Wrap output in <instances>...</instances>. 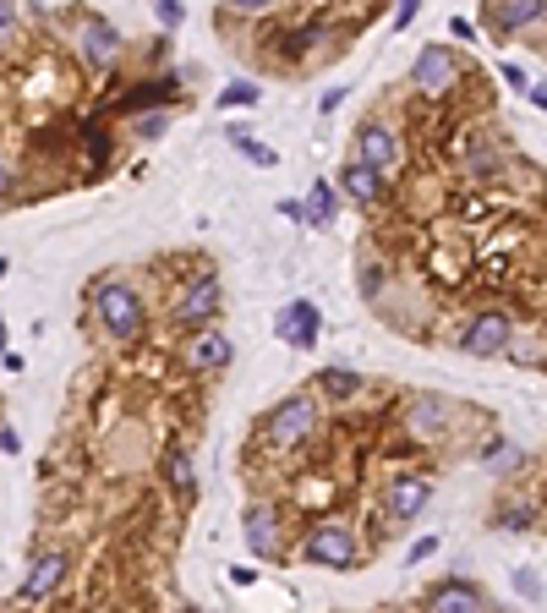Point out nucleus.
I'll return each mask as SVG.
<instances>
[{
    "instance_id": "f704fd0d",
    "label": "nucleus",
    "mask_w": 547,
    "mask_h": 613,
    "mask_svg": "<svg viewBox=\"0 0 547 613\" xmlns=\"http://www.w3.org/2000/svg\"><path fill=\"white\" fill-rule=\"evenodd\" d=\"M230 6H236V11H269L274 0H230Z\"/></svg>"
},
{
    "instance_id": "1a4fd4ad",
    "label": "nucleus",
    "mask_w": 547,
    "mask_h": 613,
    "mask_svg": "<svg viewBox=\"0 0 547 613\" xmlns=\"http://www.w3.org/2000/svg\"><path fill=\"white\" fill-rule=\"evenodd\" d=\"M219 312V280L214 274H203L197 285H186V296H181V307H176V318L186 323V329H203L208 318Z\"/></svg>"
},
{
    "instance_id": "2eb2a0df",
    "label": "nucleus",
    "mask_w": 547,
    "mask_h": 613,
    "mask_svg": "<svg viewBox=\"0 0 547 613\" xmlns=\"http://www.w3.org/2000/svg\"><path fill=\"white\" fill-rule=\"evenodd\" d=\"M427 499H433V482L427 477H394V488H389V515L394 520H416L427 510Z\"/></svg>"
},
{
    "instance_id": "9d476101",
    "label": "nucleus",
    "mask_w": 547,
    "mask_h": 613,
    "mask_svg": "<svg viewBox=\"0 0 547 613\" xmlns=\"http://www.w3.org/2000/svg\"><path fill=\"white\" fill-rule=\"evenodd\" d=\"M83 61L93 66V72H104V66H115V55H121V33L110 28V22H99V17H88L83 22Z\"/></svg>"
},
{
    "instance_id": "7c9ffc66",
    "label": "nucleus",
    "mask_w": 547,
    "mask_h": 613,
    "mask_svg": "<svg viewBox=\"0 0 547 613\" xmlns=\"http://www.w3.org/2000/svg\"><path fill=\"white\" fill-rule=\"evenodd\" d=\"M504 83H509V88H515V94H526V88H531V83H526V72H520V66H515V61H509V66H504Z\"/></svg>"
},
{
    "instance_id": "7ed1b4c3",
    "label": "nucleus",
    "mask_w": 547,
    "mask_h": 613,
    "mask_svg": "<svg viewBox=\"0 0 547 613\" xmlns=\"http://www.w3.org/2000/svg\"><path fill=\"white\" fill-rule=\"evenodd\" d=\"M301 553H307V564H323V570H356V537L340 520H318Z\"/></svg>"
},
{
    "instance_id": "bb28decb",
    "label": "nucleus",
    "mask_w": 547,
    "mask_h": 613,
    "mask_svg": "<svg viewBox=\"0 0 547 613\" xmlns=\"http://www.w3.org/2000/svg\"><path fill=\"white\" fill-rule=\"evenodd\" d=\"M154 6H159V22H165V28L181 22V0H154Z\"/></svg>"
},
{
    "instance_id": "2f4dec72",
    "label": "nucleus",
    "mask_w": 547,
    "mask_h": 613,
    "mask_svg": "<svg viewBox=\"0 0 547 613\" xmlns=\"http://www.w3.org/2000/svg\"><path fill=\"white\" fill-rule=\"evenodd\" d=\"M433 553H438V537H422V542H416V548H411V564L433 559Z\"/></svg>"
},
{
    "instance_id": "c756f323",
    "label": "nucleus",
    "mask_w": 547,
    "mask_h": 613,
    "mask_svg": "<svg viewBox=\"0 0 547 613\" xmlns=\"http://www.w3.org/2000/svg\"><path fill=\"white\" fill-rule=\"evenodd\" d=\"M378 291H383V274H378V269H362V296L372 302V296H378Z\"/></svg>"
},
{
    "instance_id": "f257e3e1",
    "label": "nucleus",
    "mask_w": 547,
    "mask_h": 613,
    "mask_svg": "<svg viewBox=\"0 0 547 613\" xmlns=\"http://www.w3.org/2000/svg\"><path fill=\"white\" fill-rule=\"evenodd\" d=\"M93 312H99V323L110 329V340H137V334H143V318H148L143 296H137L132 285H121V280L93 291Z\"/></svg>"
},
{
    "instance_id": "72a5a7b5",
    "label": "nucleus",
    "mask_w": 547,
    "mask_h": 613,
    "mask_svg": "<svg viewBox=\"0 0 547 613\" xmlns=\"http://www.w3.org/2000/svg\"><path fill=\"white\" fill-rule=\"evenodd\" d=\"M340 104H345V88H329V94H323V115L340 110Z\"/></svg>"
},
{
    "instance_id": "393cba45",
    "label": "nucleus",
    "mask_w": 547,
    "mask_h": 613,
    "mask_svg": "<svg viewBox=\"0 0 547 613\" xmlns=\"http://www.w3.org/2000/svg\"><path fill=\"white\" fill-rule=\"evenodd\" d=\"M498 531H531V510H509V515H498Z\"/></svg>"
},
{
    "instance_id": "b1692460",
    "label": "nucleus",
    "mask_w": 547,
    "mask_h": 613,
    "mask_svg": "<svg viewBox=\"0 0 547 613\" xmlns=\"http://www.w3.org/2000/svg\"><path fill=\"white\" fill-rule=\"evenodd\" d=\"M165 126H170V115L154 110V115H143V121H137V132H143V137H165Z\"/></svg>"
},
{
    "instance_id": "20e7f679",
    "label": "nucleus",
    "mask_w": 547,
    "mask_h": 613,
    "mask_svg": "<svg viewBox=\"0 0 547 613\" xmlns=\"http://www.w3.org/2000/svg\"><path fill=\"white\" fill-rule=\"evenodd\" d=\"M509 340H515V323H509L504 312H482V318L460 334V351L465 356H498V351H509Z\"/></svg>"
},
{
    "instance_id": "39448f33",
    "label": "nucleus",
    "mask_w": 547,
    "mask_h": 613,
    "mask_svg": "<svg viewBox=\"0 0 547 613\" xmlns=\"http://www.w3.org/2000/svg\"><path fill=\"white\" fill-rule=\"evenodd\" d=\"M455 83H460V61L444 50V44H427V50L416 55V88L438 99V94H449Z\"/></svg>"
},
{
    "instance_id": "aec40b11",
    "label": "nucleus",
    "mask_w": 547,
    "mask_h": 613,
    "mask_svg": "<svg viewBox=\"0 0 547 613\" xmlns=\"http://www.w3.org/2000/svg\"><path fill=\"white\" fill-rule=\"evenodd\" d=\"M318 389H329L334 400H351V395H362V373H351V367H323Z\"/></svg>"
},
{
    "instance_id": "c85d7f7f",
    "label": "nucleus",
    "mask_w": 547,
    "mask_h": 613,
    "mask_svg": "<svg viewBox=\"0 0 547 613\" xmlns=\"http://www.w3.org/2000/svg\"><path fill=\"white\" fill-rule=\"evenodd\" d=\"M449 33L465 44V39H476V22H471V17H449Z\"/></svg>"
},
{
    "instance_id": "412c9836",
    "label": "nucleus",
    "mask_w": 547,
    "mask_h": 613,
    "mask_svg": "<svg viewBox=\"0 0 547 613\" xmlns=\"http://www.w3.org/2000/svg\"><path fill=\"white\" fill-rule=\"evenodd\" d=\"M225 137H230V148H241V154H247V159H252V165H263V170H269V165H274V148H263V143H258V137H247V132H241V126H230V132H225Z\"/></svg>"
},
{
    "instance_id": "9b49d317",
    "label": "nucleus",
    "mask_w": 547,
    "mask_h": 613,
    "mask_svg": "<svg viewBox=\"0 0 547 613\" xmlns=\"http://www.w3.org/2000/svg\"><path fill=\"white\" fill-rule=\"evenodd\" d=\"M405 427H411L416 438H444V433H449V400L416 395L411 406H405Z\"/></svg>"
},
{
    "instance_id": "4c0bfd02",
    "label": "nucleus",
    "mask_w": 547,
    "mask_h": 613,
    "mask_svg": "<svg viewBox=\"0 0 547 613\" xmlns=\"http://www.w3.org/2000/svg\"><path fill=\"white\" fill-rule=\"evenodd\" d=\"M0 351H6V323H0Z\"/></svg>"
},
{
    "instance_id": "f8f14e48",
    "label": "nucleus",
    "mask_w": 547,
    "mask_h": 613,
    "mask_svg": "<svg viewBox=\"0 0 547 613\" xmlns=\"http://www.w3.org/2000/svg\"><path fill=\"white\" fill-rule=\"evenodd\" d=\"M427 608H438V613H476V608H487V592H482V586H471V581H438L433 592H427Z\"/></svg>"
},
{
    "instance_id": "f3484780",
    "label": "nucleus",
    "mask_w": 547,
    "mask_h": 613,
    "mask_svg": "<svg viewBox=\"0 0 547 613\" xmlns=\"http://www.w3.org/2000/svg\"><path fill=\"white\" fill-rule=\"evenodd\" d=\"M340 181H345V192H351L362 208H372L383 198V170H372V165H362V159H351V165L340 170Z\"/></svg>"
},
{
    "instance_id": "e433bc0d",
    "label": "nucleus",
    "mask_w": 547,
    "mask_h": 613,
    "mask_svg": "<svg viewBox=\"0 0 547 613\" xmlns=\"http://www.w3.org/2000/svg\"><path fill=\"white\" fill-rule=\"evenodd\" d=\"M6 192H11V170L0 165V198H6Z\"/></svg>"
},
{
    "instance_id": "4468645a",
    "label": "nucleus",
    "mask_w": 547,
    "mask_h": 613,
    "mask_svg": "<svg viewBox=\"0 0 547 613\" xmlns=\"http://www.w3.org/2000/svg\"><path fill=\"white\" fill-rule=\"evenodd\" d=\"M537 17H547V0H493V6H487V22H493L498 39L526 28V22H537Z\"/></svg>"
},
{
    "instance_id": "423d86ee",
    "label": "nucleus",
    "mask_w": 547,
    "mask_h": 613,
    "mask_svg": "<svg viewBox=\"0 0 547 613\" xmlns=\"http://www.w3.org/2000/svg\"><path fill=\"white\" fill-rule=\"evenodd\" d=\"M356 159L372 165V170H394L400 165V137H394L383 121H367L362 132H356Z\"/></svg>"
},
{
    "instance_id": "c9c22d12",
    "label": "nucleus",
    "mask_w": 547,
    "mask_h": 613,
    "mask_svg": "<svg viewBox=\"0 0 547 613\" xmlns=\"http://www.w3.org/2000/svg\"><path fill=\"white\" fill-rule=\"evenodd\" d=\"M526 99H531V104H542V110H547V88H526Z\"/></svg>"
},
{
    "instance_id": "4be33fe9",
    "label": "nucleus",
    "mask_w": 547,
    "mask_h": 613,
    "mask_svg": "<svg viewBox=\"0 0 547 613\" xmlns=\"http://www.w3.org/2000/svg\"><path fill=\"white\" fill-rule=\"evenodd\" d=\"M263 88L258 83H230L225 94H219V110H236V104H258Z\"/></svg>"
},
{
    "instance_id": "473e14b6",
    "label": "nucleus",
    "mask_w": 547,
    "mask_h": 613,
    "mask_svg": "<svg viewBox=\"0 0 547 613\" xmlns=\"http://www.w3.org/2000/svg\"><path fill=\"white\" fill-rule=\"evenodd\" d=\"M515 586H520V592H526V597H542V581H537V575H531V570H520V575H515Z\"/></svg>"
},
{
    "instance_id": "a211bd4d",
    "label": "nucleus",
    "mask_w": 547,
    "mask_h": 613,
    "mask_svg": "<svg viewBox=\"0 0 547 613\" xmlns=\"http://www.w3.org/2000/svg\"><path fill=\"white\" fill-rule=\"evenodd\" d=\"M334 214H340V192H334L329 181H312L307 203H301V225H318V230H329V225H334Z\"/></svg>"
},
{
    "instance_id": "6ab92c4d",
    "label": "nucleus",
    "mask_w": 547,
    "mask_h": 613,
    "mask_svg": "<svg viewBox=\"0 0 547 613\" xmlns=\"http://www.w3.org/2000/svg\"><path fill=\"white\" fill-rule=\"evenodd\" d=\"M165 477H170V488H176L181 499L197 493V471H192V455H186V449H170L165 455Z\"/></svg>"
},
{
    "instance_id": "58836bf2",
    "label": "nucleus",
    "mask_w": 547,
    "mask_h": 613,
    "mask_svg": "<svg viewBox=\"0 0 547 613\" xmlns=\"http://www.w3.org/2000/svg\"><path fill=\"white\" fill-rule=\"evenodd\" d=\"M6 269H11V263H6V258H0V280H6Z\"/></svg>"
},
{
    "instance_id": "dca6fc26",
    "label": "nucleus",
    "mask_w": 547,
    "mask_h": 613,
    "mask_svg": "<svg viewBox=\"0 0 547 613\" xmlns=\"http://www.w3.org/2000/svg\"><path fill=\"white\" fill-rule=\"evenodd\" d=\"M241 531H247V542H252V553H279V515L269 510V504H252L247 515H241Z\"/></svg>"
},
{
    "instance_id": "5701e85b",
    "label": "nucleus",
    "mask_w": 547,
    "mask_h": 613,
    "mask_svg": "<svg viewBox=\"0 0 547 613\" xmlns=\"http://www.w3.org/2000/svg\"><path fill=\"white\" fill-rule=\"evenodd\" d=\"M176 83H181V77H165V83H159V88H137V94L126 99V110H143L148 99H170V94H176Z\"/></svg>"
},
{
    "instance_id": "f03ea898",
    "label": "nucleus",
    "mask_w": 547,
    "mask_h": 613,
    "mask_svg": "<svg viewBox=\"0 0 547 613\" xmlns=\"http://www.w3.org/2000/svg\"><path fill=\"white\" fill-rule=\"evenodd\" d=\"M263 433H269V444H274V449H301L312 433H318V406H312L307 395H290L285 406H274V411H269Z\"/></svg>"
},
{
    "instance_id": "6e6552de",
    "label": "nucleus",
    "mask_w": 547,
    "mask_h": 613,
    "mask_svg": "<svg viewBox=\"0 0 547 613\" xmlns=\"http://www.w3.org/2000/svg\"><path fill=\"white\" fill-rule=\"evenodd\" d=\"M66 564H72V559H66L61 548L39 553V559H33V570H28V581H22V603H44V597L66 581Z\"/></svg>"
},
{
    "instance_id": "0eeeda50",
    "label": "nucleus",
    "mask_w": 547,
    "mask_h": 613,
    "mask_svg": "<svg viewBox=\"0 0 547 613\" xmlns=\"http://www.w3.org/2000/svg\"><path fill=\"white\" fill-rule=\"evenodd\" d=\"M318 307L312 302H285V312L274 318V329H279V340L285 345H296V351H312L318 345Z\"/></svg>"
},
{
    "instance_id": "cd10ccee",
    "label": "nucleus",
    "mask_w": 547,
    "mask_h": 613,
    "mask_svg": "<svg viewBox=\"0 0 547 613\" xmlns=\"http://www.w3.org/2000/svg\"><path fill=\"white\" fill-rule=\"evenodd\" d=\"M11 28H17V11H11V0H0V44L11 39Z\"/></svg>"
},
{
    "instance_id": "ddd939ff",
    "label": "nucleus",
    "mask_w": 547,
    "mask_h": 613,
    "mask_svg": "<svg viewBox=\"0 0 547 613\" xmlns=\"http://www.w3.org/2000/svg\"><path fill=\"white\" fill-rule=\"evenodd\" d=\"M230 340L219 329H197V340L186 345V362H192V373H219V367H230Z\"/></svg>"
},
{
    "instance_id": "a878e982",
    "label": "nucleus",
    "mask_w": 547,
    "mask_h": 613,
    "mask_svg": "<svg viewBox=\"0 0 547 613\" xmlns=\"http://www.w3.org/2000/svg\"><path fill=\"white\" fill-rule=\"evenodd\" d=\"M416 11H422V0H400V11H394V28H411V17H416Z\"/></svg>"
}]
</instances>
